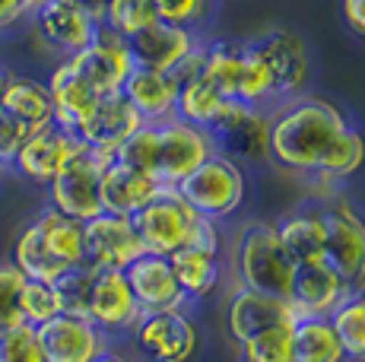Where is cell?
Returning a JSON list of instances; mask_svg holds the SVG:
<instances>
[{"label": "cell", "instance_id": "cell-1", "mask_svg": "<svg viewBox=\"0 0 365 362\" xmlns=\"http://www.w3.org/2000/svg\"><path fill=\"white\" fill-rule=\"evenodd\" d=\"M267 162L318 181H349L365 169V134L331 99L302 93L270 108Z\"/></svg>", "mask_w": 365, "mask_h": 362}, {"label": "cell", "instance_id": "cell-2", "mask_svg": "<svg viewBox=\"0 0 365 362\" xmlns=\"http://www.w3.org/2000/svg\"><path fill=\"white\" fill-rule=\"evenodd\" d=\"M229 267H232L235 286L289 302L296 264L286 254L273 222L255 219L238 229L232 239V252H229Z\"/></svg>", "mask_w": 365, "mask_h": 362}, {"label": "cell", "instance_id": "cell-3", "mask_svg": "<svg viewBox=\"0 0 365 362\" xmlns=\"http://www.w3.org/2000/svg\"><path fill=\"white\" fill-rule=\"evenodd\" d=\"M175 191L197 217L210 222H222L235 217L238 207L245 204L248 178H245L242 162L222 156V152H213L185 181H178Z\"/></svg>", "mask_w": 365, "mask_h": 362}, {"label": "cell", "instance_id": "cell-4", "mask_svg": "<svg viewBox=\"0 0 365 362\" xmlns=\"http://www.w3.org/2000/svg\"><path fill=\"white\" fill-rule=\"evenodd\" d=\"M324 210V257L321 261L346 283L349 292L365 289V219L349 200L336 197Z\"/></svg>", "mask_w": 365, "mask_h": 362}, {"label": "cell", "instance_id": "cell-5", "mask_svg": "<svg viewBox=\"0 0 365 362\" xmlns=\"http://www.w3.org/2000/svg\"><path fill=\"white\" fill-rule=\"evenodd\" d=\"M130 219H133V229H137L140 242H143V252L172 257L175 252L191 245L194 229H197V222L203 217H197V213L178 197L175 187H165L143 210L133 213Z\"/></svg>", "mask_w": 365, "mask_h": 362}, {"label": "cell", "instance_id": "cell-6", "mask_svg": "<svg viewBox=\"0 0 365 362\" xmlns=\"http://www.w3.org/2000/svg\"><path fill=\"white\" fill-rule=\"evenodd\" d=\"M29 26L35 38L54 54V61L80 54L102 29L99 16L76 0H41L29 16Z\"/></svg>", "mask_w": 365, "mask_h": 362}, {"label": "cell", "instance_id": "cell-7", "mask_svg": "<svg viewBox=\"0 0 365 362\" xmlns=\"http://www.w3.org/2000/svg\"><path fill=\"white\" fill-rule=\"evenodd\" d=\"M267 130H270V111L267 108L226 99L210 121L207 134L213 140V150L235 159V162H267Z\"/></svg>", "mask_w": 365, "mask_h": 362}, {"label": "cell", "instance_id": "cell-8", "mask_svg": "<svg viewBox=\"0 0 365 362\" xmlns=\"http://www.w3.org/2000/svg\"><path fill=\"white\" fill-rule=\"evenodd\" d=\"M137 353L150 362H191L200 346V331L187 309L143 311L130 331Z\"/></svg>", "mask_w": 365, "mask_h": 362}, {"label": "cell", "instance_id": "cell-9", "mask_svg": "<svg viewBox=\"0 0 365 362\" xmlns=\"http://www.w3.org/2000/svg\"><path fill=\"white\" fill-rule=\"evenodd\" d=\"M83 152H86V143L73 130L48 124V128L29 134V140L19 146V152L10 159V172H16L35 187H48Z\"/></svg>", "mask_w": 365, "mask_h": 362}, {"label": "cell", "instance_id": "cell-10", "mask_svg": "<svg viewBox=\"0 0 365 362\" xmlns=\"http://www.w3.org/2000/svg\"><path fill=\"white\" fill-rule=\"evenodd\" d=\"M213 140L207 130L194 128V124L181 121V118H168L156 124V162H153V178L163 187H175L185 181L207 156H213Z\"/></svg>", "mask_w": 365, "mask_h": 362}, {"label": "cell", "instance_id": "cell-11", "mask_svg": "<svg viewBox=\"0 0 365 362\" xmlns=\"http://www.w3.org/2000/svg\"><path fill=\"white\" fill-rule=\"evenodd\" d=\"M111 156H99V152H83L61 172L51 185L45 187L48 207L64 213L70 219L89 222L102 213V165Z\"/></svg>", "mask_w": 365, "mask_h": 362}, {"label": "cell", "instance_id": "cell-12", "mask_svg": "<svg viewBox=\"0 0 365 362\" xmlns=\"http://www.w3.org/2000/svg\"><path fill=\"white\" fill-rule=\"evenodd\" d=\"M86 318L111 343H118L121 337H130V331L143 318V309L133 299L124 270H96Z\"/></svg>", "mask_w": 365, "mask_h": 362}, {"label": "cell", "instance_id": "cell-13", "mask_svg": "<svg viewBox=\"0 0 365 362\" xmlns=\"http://www.w3.org/2000/svg\"><path fill=\"white\" fill-rule=\"evenodd\" d=\"M83 245H86V267L93 270H124L143 254V242L133 229V219L118 213H99L96 219L83 222Z\"/></svg>", "mask_w": 365, "mask_h": 362}, {"label": "cell", "instance_id": "cell-14", "mask_svg": "<svg viewBox=\"0 0 365 362\" xmlns=\"http://www.w3.org/2000/svg\"><path fill=\"white\" fill-rule=\"evenodd\" d=\"M251 45L261 51L273 73V86H277V99H296L305 93L308 76H312V64H308V51L302 36L289 29H267L261 36L251 38Z\"/></svg>", "mask_w": 365, "mask_h": 362}, {"label": "cell", "instance_id": "cell-15", "mask_svg": "<svg viewBox=\"0 0 365 362\" xmlns=\"http://www.w3.org/2000/svg\"><path fill=\"white\" fill-rule=\"evenodd\" d=\"M35 331H38L45 362H93L105 346H111V340L89 318L64 315V311Z\"/></svg>", "mask_w": 365, "mask_h": 362}, {"label": "cell", "instance_id": "cell-16", "mask_svg": "<svg viewBox=\"0 0 365 362\" xmlns=\"http://www.w3.org/2000/svg\"><path fill=\"white\" fill-rule=\"evenodd\" d=\"M76 64V71L89 80V86L96 89L99 95H115L121 93L124 80L133 71V58H130V48L128 38L115 36L102 26L99 36L93 38V45H86L80 54L70 58Z\"/></svg>", "mask_w": 365, "mask_h": 362}, {"label": "cell", "instance_id": "cell-17", "mask_svg": "<svg viewBox=\"0 0 365 362\" xmlns=\"http://www.w3.org/2000/svg\"><path fill=\"white\" fill-rule=\"evenodd\" d=\"M292 321H296V311L283 299H270L242 286H232V292L226 296V333L232 343H242L270 327H283Z\"/></svg>", "mask_w": 365, "mask_h": 362}, {"label": "cell", "instance_id": "cell-18", "mask_svg": "<svg viewBox=\"0 0 365 362\" xmlns=\"http://www.w3.org/2000/svg\"><path fill=\"white\" fill-rule=\"evenodd\" d=\"M128 286L133 292V299L140 302L143 311H168V309H187V296L181 292L175 270L168 264V257L163 254H150L143 252L137 261H130L124 267Z\"/></svg>", "mask_w": 365, "mask_h": 362}, {"label": "cell", "instance_id": "cell-19", "mask_svg": "<svg viewBox=\"0 0 365 362\" xmlns=\"http://www.w3.org/2000/svg\"><path fill=\"white\" fill-rule=\"evenodd\" d=\"M140 115L130 108V102L121 93L115 95H102L96 102V108L86 115V121L76 128V137L86 143L89 152H99V156H115L118 146H121L133 130L140 128Z\"/></svg>", "mask_w": 365, "mask_h": 362}, {"label": "cell", "instance_id": "cell-20", "mask_svg": "<svg viewBox=\"0 0 365 362\" xmlns=\"http://www.w3.org/2000/svg\"><path fill=\"white\" fill-rule=\"evenodd\" d=\"M48 95H51V108H54V124L64 130H73L86 121V115L96 108V102L102 99L89 80L76 71V64L70 58H61L51 64V71L45 76Z\"/></svg>", "mask_w": 365, "mask_h": 362}, {"label": "cell", "instance_id": "cell-21", "mask_svg": "<svg viewBox=\"0 0 365 362\" xmlns=\"http://www.w3.org/2000/svg\"><path fill=\"white\" fill-rule=\"evenodd\" d=\"M203 36H194L187 29H178V26L168 23H153L146 26L143 32H137L133 38H128L133 67H150V71H168L172 73L194 48L200 45Z\"/></svg>", "mask_w": 365, "mask_h": 362}, {"label": "cell", "instance_id": "cell-22", "mask_svg": "<svg viewBox=\"0 0 365 362\" xmlns=\"http://www.w3.org/2000/svg\"><path fill=\"white\" fill-rule=\"evenodd\" d=\"M178 76L168 71H150V67H133L124 80L121 95L130 102V108L140 115L143 124H159L175 118L178 108Z\"/></svg>", "mask_w": 365, "mask_h": 362}, {"label": "cell", "instance_id": "cell-23", "mask_svg": "<svg viewBox=\"0 0 365 362\" xmlns=\"http://www.w3.org/2000/svg\"><path fill=\"white\" fill-rule=\"evenodd\" d=\"M346 296H353V292L346 289V283H343L324 261L296 264L292 289H289V305H292V311H296V318H305V315L327 318Z\"/></svg>", "mask_w": 365, "mask_h": 362}, {"label": "cell", "instance_id": "cell-24", "mask_svg": "<svg viewBox=\"0 0 365 362\" xmlns=\"http://www.w3.org/2000/svg\"><path fill=\"white\" fill-rule=\"evenodd\" d=\"M159 191H165L156 178L118 162L115 156L102 165V213H118V217H133L140 213Z\"/></svg>", "mask_w": 365, "mask_h": 362}, {"label": "cell", "instance_id": "cell-25", "mask_svg": "<svg viewBox=\"0 0 365 362\" xmlns=\"http://www.w3.org/2000/svg\"><path fill=\"white\" fill-rule=\"evenodd\" d=\"M292 264H318L324 257V210L321 204H299L273 222Z\"/></svg>", "mask_w": 365, "mask_h": 362}, {"label": "cell", "instance_id": "cell-26", "mask_svg": "<svg viewBox=\"0 0 365 362\" xmlns=\"http://www.w3.org/2000/svg\"><path fill=\"white\" fill-rule=\"evenodd\" d=\"M0 108L10 111L16 121H23L32 134L48 128V124H54V108H51L48 86L41 76H32V73H16V71L10 73Z\"/></svg>", "mask_w": 365, "mask_h": 362}, {"label": "cell", "instance_id": "cell-27", "mask_svg": "<svg viewBox=\"0 0 365 362\" xmlns=\"http://www.w3.org/2000/svg\"><path fill=\"white\" fill-rule=\"evenodd\" d=\"M32 226L38 229L41 242H45L48 252L54 254V261H61L67 270L86 264V245H83V222L80 219H70L45 204L32 217Z\"/></svg>", "mask_w": 365, "mask_h": 362}, {"label": "cell", "instance_id": "cell-28", "mask_svg": "<svg viewBox=\"0 0 365 362\" xmlns=\"http://www.w3.org/2000/svg\"><path fill=\"white\" fill-rule=\"evenodd\" d=\"M175 270L181 292L187 296V302L194 299H207L220 289L222 280V254L220 252H203V248H181L168 257Z\"/></svg>", "mask_w": 365, "mask_h": 362}, {"label": "cell", "instance_id": "cell-29", "mask_svg": "<svg viewBox=\"0 0 365 362\" xmlns=\"http://www.w3.org/2000/svg\"><path fill=\"white\" fill-rule=\"evenodd\" d=\"M292 359L296 362H346L331 318L305 315L292 324Z\"/></svg>", "mask_w": 365, "mask_h": 362}, {"label": "cell", "instance_id": "cell-30", "mask_svg": "<svg viewBox=\"0 0 365 362\" xmlns=\"http://www.w3.org/2000/svg\"><path fill=\"white\" fill-rule=\"evenodd\" d=\"M10 264L26 276V280H38V283H54L58 276L67 274V267L61 261H54V254L48 252V245L41 242L38 229L32 226V219L19 229V235L13 239L10 248Z\"/></svg>", "mask_w": 365, "mask_h": 362}, {"label": "cell", "instance_id": "cell-31", "mask_svg": "<svg viewBox=\"0 0 365 362\" xmlns=\"http://www.w3.org/2000/svg\"><path fill=\"white\" fill-rule=\"evenodd\" d=\"M222 102H226V95H222L203 73H197V76H191V80L181 83L175 118H181V121H187V124H194V128L207 130L210 121L216 118V111L222 108Z\"/></svg>", "mask_w": 365, "mask_h": 362}, {"label": "cell", "instance_id": "cell-32", "mask_svg": "<svg viewBox=\"0 0 365 362\" xmlns=\"http://www.w3.org/2000/svg\"><path fill=\"white\" fill-rule=\"evenodd\" d=\"M327 318H331L336 340L343 346V359L365 362V289L346 296Z\"/></svg>", "mask_w": 365, "mask_h": 362}, {"label": "cell", "instance_id": "cell-33", "mask_svg": "<svg viewBox=\"0 0 365 362\" xmlns=\"http://www.w3.org/2000/svg\"><path fill=\"white\" fill-rule=\"evenodd\" d=\"M156 4L153 0H105L102 26L121 38H133L146 26L156 23Z\"/></svg>", "mask_w": 365, "mask_h": 362}, {"label": "cell", "instance_id": "cell-34", "mask_svg": "<svg viewBox=\"0 0 365 362\" xmlns=\"http://www.w3.org/2000/svg\"><path fill=\"white\" fill-rule=\"evenodd\" d=\"M292 324L270 327V331L257 333V337L235 343L238 362H296L292 359Z\"/></svg>", "mask_w": 365, "mask_h": 362}, {"label": "cell", "instance_id": "cell-35", "mask_svg": "<svg viewBox=\"0 0 365 362\" xmlns=\"http://www.w3.org/2000/svg\"><path fill=\"white\" fill-rule=\"evenodd\" d=\"M159 23L178 26L194 36H203L216 16V0H153Z\"/></svg>", "mask_w": 365, "mask_h": 362}, {"label": "cell", "instance_id": "cell-36", "mask_svg": "<svg viewBox=\"0 0 365 362\" xmlns=\"http://www.w3.org/2000/svg\"><path fill=\"white\" fill-rule=\"evenodd\" d=\"M19 315L23 324L41 327L45 321L61 315V299L54 292V283H38V280H26L23 292H19Z\"/></svg>", "mask_w": 365, "mask_h": 362}, {"label": "cell", "instance_id": "cell-37", "mask_svg": "<svg viewBox=\"0 0 365 362\" xmlns=\"http://www.w3.org/2000/svg\"><path fill=\"white\" fill-rule=\"evenodd\" d=\"M93 276H96V270L83 264V267L67 270L64 276L54 280V292H58V299H61V311H64V315L86 318L89 292H93Z\"/></svg>", "mask_w": 365, "mask_h": 362}, {"label": "cell", "instance_id": "cell-38", "mask_svg": "<svg viewBox=\"0 0 365 362\" xmlns=\"http://www.w3.org/2000/svg\"><path fill=\"white\" fill-rule=\"evenodd\" d=\"M0 362H45L38 331L29 324H16L0 331Z\"/></svg>", "mask_w": 365, "mask_h": 362}, {"label": "cell", "instance_id": "cell-39", "mask_svg": "<svg viewBox=\"0 0 365 362\" xmlns=\"http://www.w3.org/2000/svg\"><path fill=\"white\" fill-rule=\"evenodd\" d=\"M23 283H26V276L10 261H0V331L23 324V315H19Z\"/></svg>", "mask_w": 365, "mask_h": 362}, {"label": "cell", "instance_id": "cell-40", "mask_svg": "<svg viewBox=\"0 0 365 362\" xmlns=\"http://www.w3.org/2000/svg\"><path fill=\"white\" fill-rule=\"evenodd\" d=\"M29 134L32 130L26 128L23 121H16L10 111L0 108V159H4L6 165H10V159L19 152V146L29 140Z\"/></svg>", "mask_w": 365, "mask_h": 362}, {"label": "cell", "instance_id": "cell-41", "mask_svg": "<svg viewBox=\"0 0 365 362\" xmlns=\"http://www.w3.org/2000/svg\"><path fill=\"white\" fill-rule=\"evenodd\" d=\"M343 19L359 38H365V0H343Z\"/></svg>", "mask_w": 365, "mask_h": 362}, {"label": "cell", "instance_id": "cell-42", "mask_svg": "<svg viewBox=\"0 0 365 362\" xmlns=\"http://www.w3.org/2000/svg\"><path fill=\"white\" fill-rule=\"evenodd\" d=\"M93 362H133V359H130L124 350H118V346L111 343V346H105V350H102V353H99V356H96Z\"/></svg>", "mask_w": 365, "mask_h": 362}, {"label": "cell", "instance_id": "cell-43", "mask_svg": "<svg viewBox=\"0 0 365 362\" xmlns=\"http://www.w3.org/2000/svg\"><path fill=\"white\" fill-rule=\"evenodd\" d=\"M76 4H83L86 10H93L96 16H99V23H102V10H105V0H76Z\"/></svg>", "mask_w": 365, "mask_h": 362}, {"label": "cell", "instance_id": "cell-44", "mask_svg": "<svg viewBox=\"0 0 365 362\" xmlns=\"http://www.w3.org/2000/svg\"><path fill=\"white\" fill-rule=\"evenodd\" d=\"M10 67L4 64V61H0V99H4V89H6V80H10Z\"/></svg>", "mask_w": 365, "mask_h": 362}, {"label": "cell", "instance_id": "cell-45", "mask_svg": "<svg viewBox=\"0 0 365 362\" xmlns=\"http://www.w3.org/2000/svg\"><path fill=\"white\" fill-rule=\"evenodd\" d=\"M6 172H10V165H6V162H4V159H0V178H4V175H6Z\"/></svg>", "mask_w": 365, "mask_h": 362}]
</instances>
